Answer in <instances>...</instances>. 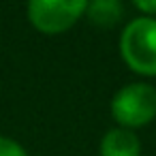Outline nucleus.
<instances>
[{
	"mask_svg": "<svg viewBox=\"0 0 156 156\" xmlns=\"http://www.w3.org/2000/svg\"><path fill=\"white\" fill-rule=\"evenodd\" d=\"M141 143L137 135L128 128L109 130L101 143V156H139Z\"/></svg>",
	"mask_w": 156,
	"mask_h": 156,
	"instance_id": "4",
	"label": "nucleus"
},
{
	"mask_svg": "<svg viewBox=\"0 0 156 156\" xmlns=\"http://www.w3.org/2000/svg\"><path fill=\"white\" fill-rule=\"evenodd\" d=\"M120 54L135 73L156 75V20H133L122 32Z\"/></svg>",
	"mask_w": 156,
	"mask_h": 156,
	"instance_id": "1",
	"label": "nucleus"
},
{
	"mask_svg": "<svg viewBox=\"0 0 156 156\" xmlns=\"http://www.w3.org/2000/svg\"><path fill=\"white\" fill-rule=\"evenodd\" d=\"M88 15H90V22L96 24V26H113L120 17H122V5L115 2V0H98V2H92L88 5Z\"/></svg>",
	"mask_w": 156,
	"mask_h": 156,
	"instance_id": "5",
	"label": "nucleus"
},
{
	"mask_svg": "<svg viewBox=\"0 0 156 156\" xmlns=\"http://www.w3.org/2000/svg\"><path fill=\"white\" fill-rule=\"evenodd\" d=\"M86 9L88 5L83 0H32L28 5V17L41 32L58 34L69 30Z\"/></svg>",
	"mask_w": 156,
	"mask_h": 156,
	"instance_id": "3",
	"label": "nucleus"
},
{
	"mask_svg": "<svg viewBox=\"0 0 156 156\" xmlns=\"http://www.w3.org/2000/svg\"><path fill=\"white\" fill-rule=\"evenodd\" d=\"M0 156H28L26 150L9 137H0Z\"/></svg>",
	"mask_w": 156,
	"mask_h": 156,
	"instance_id": "6",
	"label": "nucleus"
},
{
	"mask_svg": "<svg viewBox=\"0 0 156 156\" xmlns=\"http://www.w3.org/2000/svg\"><path fill=\"white\" fill-rule=\"evenodd\" d=\"M115 122L126 128H137L156 118V88L147 83H130L122 88L111 101Z\"/></svg>",
	"mask_w": 156,
	"mask_h": 156,
	"instance_id": "2",
	"label": "nucleus"
},
{
	"mask_svg": "<svg viewBox=\"0 0 156 156\" xmlns=\"http://www.w3.org/2000/svg\"><path fill=\"white\" fill-rule=\"evenodd\" d=\"M135 7H137L139 11H143L147 17H154V15H156V0H154V2H147V0H139V2H135Z\"/></svg>",
	"mask_w": 156,
	"mask_h": 156,
	"instance_id": "7",
	"label": "nucleus"
}]
</instances>
